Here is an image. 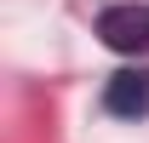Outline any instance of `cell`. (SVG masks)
Masks as SVG:
<instances>
[{"mask_svg": "<svg viewBox=\"0 0 149 143\" xmlns=\"http://www.w3.org/2000/svg\"><path fill=\"white\" fill-rule=\"evenodd\" d=\"M97 35L103 46L120 57H149V6L143 0H126V6H109L97 17Z\"/></svg>", "mask_w": 149, "mask_h": 143, "instance_id": "1", "label": "cell"}, {"mask_svg": "<svg viewBox=\"0 0 149 143\" xmlns=\"http://www.w3.org/2000/svg\"><path fill=\"white\" fill-rule=\"evenodd\" d=\"M103 109L120 115V120H143L149 115V74H115L109 86H103Z\"/></svg>", "mask_w": 149, "mask_h": 143, "instance_id": "2", "label": "cell"}]
</instances>
